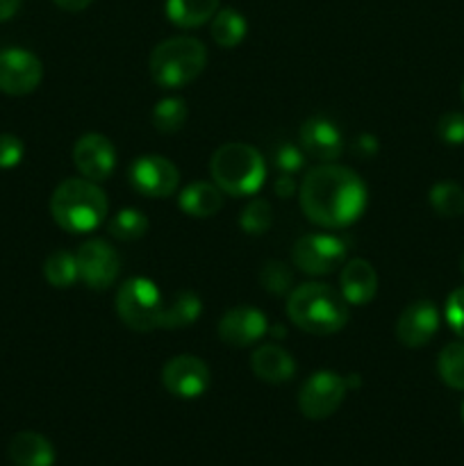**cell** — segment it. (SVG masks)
Listing matches in <instances>:
<instances>
[{
    "label": "cell",
    "instance_id": "6da1fadb",
    "mask_svg": "<svg viewBox=\"0 0 464 466\" xmlns=\"http://www.w3.org/2000/svg\"><path fill=\"white\" fill-rule=\"evenodd\" d=\"M367 185L348 167L321 164L305 173L298 187L300 209L317 226L337 230L358 221L367 208Z\"/></svg>",
    "mask_w": 464,
    "mask_h": 466
},
{
    "label": "cell",
    "instance_id": "7a4b0ae2",
    "mask_svg": "<svg viewBox=\"0 0 464 466\" xmlns=\"http://www.w3.org/2000/svg\"><path fill=\"white\" fill-rule=\"evenodd\" d=\"M287 314L296 328L309 335H335L348 323V303L332 287L308 282L289 294Z\"/></svg>",
    "mask_w": 464,
    "mask_h": 466
},
{
    "label": "cell",
    "instance_id": "3957f363",
    "mask_svg": "<svg viewBox=\"0 0 464 466\" xmlns=\"http://www.w3.org/2000/svg\"><path fill=\"white\" fill-rule=\"evenodd\" d=\"M50 214L62 230L86 235L103 226L107 217V198L98 182L71 177L64 180L50 196Z\"/></svg>",
    "mask_w": 464,
    "mask_h": 466
},
{
    "label": "cell",
    "instance_id": "277c9868",
    "mask_svg": "<svg viewBox=\"0 0 464 466\" xmlns=\"http://www.w3.org/2000/svg\"><path fill=\"white\" fill-rule=\"evenodd\" d=\"M209 173L223 194L253 196L262 189L267 164L257 148L241 141H230L214 150Z\"/></svg>",
    "mask_w": 464,
    "mask_h": 466
},
{
    "label": "cell",
    "instance_id": "5b68a950",
    "mask_svg": "<svg viewBox=\"0 0 464 466\" xmlns=\"http://www.w3.org/2000/svg\"><path fill=\"white\" fill-rule=\"evenodd\" d=\"M150 76L164 89H180L194 82L207 66V48L194 36H173L150 53Z\"/></svg>",
    "mask_w": 464,
    "mask_h": 466
},
{
    "label": "cell",
    "instance_id": "8992f818",
    "mask_svg": "<svg viewBox=\"0 0 464 466\" xmlns=\"http://www.w3.org/2000/svg\"><path fill=\"white\" fill-rule=\"evenodd\" d=\"M164 303L157 285L148 278H130L116 291V314L130 330L150 332L159 328Z\"/></svg>",
    "mask_w": 464,
    "mask_h": 466
},
{
    "label": "cell",
    "instance_id": "52a82bcc",
    "mask_svg": "<svg viewBox=\"0 0 464 466\" xmlns=\"http://www.w3.org/2000/svg\"><path fill=\"white\" fill-rule=\"evenodd\" d=\"M348 391V382L335 371H317L305 380L298 394V408L303 417L312 421L332 417L341 408Z\"/></svg>",
    "mask_w": 464,
    "mask_h": 466
},
{
    "label": "cell",
    "instance_id": "ba28073f",
    "mask_svg": "<svg viewBox=\"0 0 464 466\" xmlns=\"http://www.w3.org/2000/svg\"><path fill=\"white\" fill-rule=\"evenodd\" d=\"M346 259V244L330 235H305L291 248V262L308 276H328Z\"/></svg>",
    "mask_w": 464,
    "mask_h": 466
},
{
    "label": "cell",
    "instance_id": "9c48e42d",
    "mask_svg": "<svg viewBox=\"0 0 464 466\" xmlns=\"http://www.w3.org/2000/svg\"><path fill=\"white\" fill-rule=\"evenodd\" d=\"M162 385L176 399H200L212 385V373L196 355H176L164 364Z\"/></svg>",
    "mask_w": 464,
    "mask_h": 466
},
{
    "label": "cell",
    "instance_id": "30bf717a",
    "mask_svg": "<svg viewBox=\"0 0 464 466\" xmlns=\"http://www.w3.org/2000/svg\"><path fill=\"white\" fill-rule=\"evenodd\" d=\"M44 80V64L25 48L0 50V91L7 96H27Z\"/></svg>",
    "mask_w": 464,
    "mask_h": 466
},
{
    "label": "cell",
    "instance_id": "8fae6325",
    "mask_svg": "<svg viewBox=\"0 0 464 466\" xmlns=\"http://www.w3.org/2000/svg\"><path fill=\"white\" fill-rule=\"evenodd\" d=\"M77 276L91 289H107L121 273V258L112 244L103 239H89L76 255Z\"/></svg>",
    "mask_w": 464,
    "mask_h": 466
},
{
    "label": "cell",
    "instance_id": "7c38bea8",
    "mask_svg": "<svg viewBox=\"0 0 464 466\" xmlns=\"http://www.w3.org/2000/svg\"><path fill=\"white\" fill-rule=\"evenodd\" d=\"M130 182L146 198H168L176 194L180 171L162 155H144L132 162Z\"/></svg>",
    "mask_w": 464,
    "mask_h": 466
},
{
    "label": "cell",
    "instance_id": "4fadbf2b",
    "mask_svg": "<svg viewBox=\"0 0 464 466\" xmlns=\"http://www.w3.org/2000/svg\"><path fill=\"white\" fill-rule=\"evenodd\" d=\"M73 162L82 177L91 182H103L116 168V150L105 135L86 132L73 146Z\"/></svg>",
    "mask_w": 464,
    "mask_h": 466
},
{
    "label": "cell",
    "instance_id": "5bb4252c",
    "mask_svg": "<svg viewBox=\"0 0 464 466\" xmlns=\"http://www.w3.org/2000/svg\"><path fill=\"white\" fill-rule=\"evenodd\" d=\"M268 332V321L259 309L250 305H239V308L227 309L218 321V337L223 344L235 346V349H246L262 339Z\"/></svg>",
    "mask_w": 464,
    "mask_h": 466
},
{
    "label": "cell",
    "instance_id": "9a60e30c",
    "mask_svg": "<svg viewBox=\"0 0 464 466\" xmlns=\"http://www.w3.org/2000/svg\"><path fill=\"white\" fill-rule=\"evenodd\" d=\"M439 330V312L430 300L409 303L396 321V337L408 349H421Z\"/></svg>",
    "mask_w": 464,
    "mask_h": 466
},
{
    "label": "cell",
    "instance_id": "2e32d148",
    "mask_svg": "<svg viewBox=\"0 0 464 466\" xmlns=\"http://www.w3.org/2000/svg\"><path fill=\"white\" fill-rule=\"evenodd\" d=\"M300 146L312 159L330 164L344 153V137L341 130L328 118H308L300 126Z\"/></svg>",
    "mask_w": 464,
    "mask_h": 466
},
{
    "label": "cell",
    "instance_id": "e0dca14e",
    "mask_svg": "<svg viewBox=\"0 0 464 466\" xmlns=\"http://www.w3.org/2000/svg\"><path fill=\"white\" fill-rule=\"evenodd\" d=\"M378 291V273L367 259H350L341 268V296L348 305H368Z\"/></svg>",
    "mask_w": 464,
    "mask_h": 466
},
{
    "label": "cell",
    "instance_id": "ac0fdd59",
    "mask_svg": "<svg viewBox=\"0 0 464 466\" xmlns=\"http://www.w3.org/2000/svg\"><path fill=\"white\" fill-rule=\"evenodd\" d=\"M250 369L259 380L268 385H282L296 376L294 358L277 344L259 346L250 358Z\"/></svg>",
    "mask_w": 464,
    "mask_h": 466
},
{
    "label": "cell",
    "instance_id": "d6986e66",
    "mask_svg": "<svg viewBox=\"0 0 464 466\" xmlns=\"http://www.w3.org/2000/svg\"><path fill=\"white\" fill-rule=\"evenodd\" d=\"M9 460L16 466H53L55 449L39 432L23 431L9 441Z\"/></svg>",
    "mask_w": 464,
    "mask_h": 466
},
{
    "label": "cell",
    "instance_id": "ffe728a7",
    "mask_svg": "<svg viewBox=\"0 0 464 466\" xmlns=\"http://www.w3.org/2000/svg\"><path fill=\"white\" fill-rule=\"evenodd\" d=\"M182 212L194 218H209L221 212L223 191L214 182H191L177 198Z\"/></svg>",
    "mask_w": 464,
    "mask_h": 466
},
{
    "label": "cell",
    "instance_id": "44dd1931",
    "mask_svg": "<svg viewBox=\"0 0 464 466\" xmlns=\"http://www.w3.org/2000/svg\"><path fill=\"white\" fill-rule=\"evenodd\" d=\"M218 12V0H166V16L177 27H198L212 21Z\"/></svg>",
    "mask_w": 464,
    "mask_h": 466
},
{
    "label": "cell",
    "instance_id": "7402d4cb",
    "mask_svg": "<svg viewBox=\"0 0 464 466\" xmlns=\"http://www.w3.org/2000/svg\"><path fill=\"white\" fill-rule=\"evenodd\" d=\"M200 312H203V303H200L198 296L191 294V291H180L173 299V303L168 308H164L159 328H164V330L189 328L191 323L198 321Z\"/></svg>",
    "mask_w": 464,
    "mask_h": 466
},
{
    "label": "cell",
    "instance_id": "603a6c76",
    "mask_svg": "<svg viewBox=\"0 0 464 466\" xmlns=\"http://www.w3.org/2000/svg\"><path fill=\"white\" fill-rule=\"evenodd\" d=\"M248 23L237 9H221L212 18V39L221 48H235L244 41Z\"/></svg>",
    "mask_w": 464,
    "mask_h": 466
},
{
    "label": "cell",
    "instance_id": "cb8c5ba5",
    "mask_svg": "<svg viewBox=\"0 0 464 466\" xmlns=\"http://www.w3.org/2000/svg\"><path fill=\"white\" fill-rule=\"evenodd\" d=\"M437 371L446 387L464 391V341H453L441 349L437 358Z\"/></svg>",
    "mask_w": 464,
    "mask_h": 466
},
{
    "label": "cell",
    "instance_id": "d4e9b609",
    "mask_svg": "<svg viewBox=\"0 0 464 466\" xmlns=\"http://www.w3.org/2000/svg\"><path fill=\"white\" fill-rule=\"evenodd\" d=\"M187 116H189L187 103L182 98H177V96L162 98L153 107V126L155 130L164 132V135H173V132L182 130L187 123Z\"/></svg>",
    "mask_w": 464,
    "mask_h": 466
},
{
    "label": "cell",
    "instance_id": "484cf974",
    "mask_svg": "<svg viewBox=\"0 0 464 466\" xmlns=\"http://www.w3.org/2000/svg\"><path fill=\"white\" fill-rule=\"evenodd\" d=\"M44 276L57 289H66L73 282L80 280L77 276V259L68 250H55L45 258L44 262Z\"/></svg>",
    "mask_w": 464,
    "mask_h": 466
},
{
    "label": "cell",
    "instance_id": "4316f807",
    "mask_svg": "<svg viewBox=\"0 0 464 466\" xmlns=\"http://www.w3.org/2000/svg\"><path fill=\"white\" fill-rule=\"evenodd\" d=\"M148 226L150 223L144 212L135 208H126L118 214H114L112 221L107 223V230L118 241H136L148 232Z\"/></svg>",
    "mask_w": 464,
    "mask_h": 466
},
{
    "label": "cell",
    "instance_id": "83f0119b",
    "mask_svg": "<svg viewBox=\"0 0 464 466\" xmlns=\"http://www.w3.org/2000/svg\"><path fill=\"white\" fill-rule=\"evenodd\" d=\"M430 205L439 217L455 218L464 214V189L455 182H437L430 189Z\"/></svg>",
    "mask_w": 464,
    "mask_h": 466
},
{
    "label": "cell",
    "instance_id": "f1b7e54d",
    "mask_svg": "<svg viewBox=\"0 0 464 466\" xmlns=\"http://www.w3.org/2000/svg\"><path fill=\"white\" fill-rule=\"evenodd\" d=\"M273 223V209L268 205V200L264 198H253L248 205L244 208L239 217V226L246 235L259 237L271 228Z\"/></svg>",
    "mask_w": 464,
    "mask_h": 466
},
{
    "label": "cell",
    "instance_id": "f546056e",
    "mask_svg": "<svg viewBox=\"0 0 464 466\" xmlns=\"http://www.w3.org/2000/svg\"><path fill=\"white\" fill-rule=\"evenodd\" d=\"M259 282H262V287L267 291H271V294L276 296H282L287 294V291L291 289V271L287 268V264L282 262H267L262 267V273H259Z\"/></svg>",
    "mask_w": 464,
    "mask_h": 466
},
{
    "label": "cell",
    "instance_id": "4dcf8cb0",
    "mask_svg": "<svg viewBox=\"0 0 464 466\" xmlns=\"http://www.w3.org/2000/svg\"><path fill=\"white\" fill-rule=\"evenodd\" d=\"M437 137L449 146L464 144V114L462 112H446L437 121Z\"/></svg>",
    "mask_w": 464,
    "mask_h": 466
},
{
    "label": "cell",
    "instance_id": "1f68e13d",
    "mask_svg": "<svg viewBox=\"0 0 464 466\" xmlns=\"http://www.w3.org/2000/svg\"><path fill=\"white\" fill-rule=\"evenodd\" d=\"M273 164L280 168V173L294 176V173H298L303 168L305 157L300 153V148H296L294 144H280L273 150Z\"/></svg>",
    "mask_w": 464,
    "mask_h": 466
},
{
    "label": "cell",
    "instance_id": "d6a6232c",
    "mask_svg": "<svg viewBox=\"0 0 464 466\" xmlns=\"http://www.w3.org/2000/svg\"><path fill=\"white\" fill-rule=\"evenodd\" d=\"M25 146L16 135H0V168H14L23 162Z\"/></svg>",
    "mask_w": 464,
    "mask_h": 466
},
{
    "label": "cell",
    "instance_id": "836d02e7",
    "mask_svg": "<svg viewBox=\"0 0 464 466\" xmlns=\"http://www.w3.org/2000/svg\"><path fill=\"white\" fill-rule=\"evenodd\" d=\"M446 321L455 335L464 339V287L455 289L446 300Z\"/></svg>",
    "mask_w": 464,
    "mask_h": 466
},
{
    "label": "cell",
    "instance_id": "e575fe53",
    "mask_svg": "<svg viewBox=\"0 0 464 466\" xmlns=\"http://www.w3.org/2000/svg\"><path fill=\"white\" fill-rule=\"evenodd\" d=\"M378 150H380V144H378V139L373 135H359L353 141V153L364 159H371Z\"/></svg>",
    "mask_w": 464,
    "mask_h": 466
},
{
    "label": "cell",
    "instance_id": "d590c367",
    "mask_svg": "<svg viewBox=\"0 0 464 466\" xmlns=\"http://www.w3.org/2000/svg\"><path fill=\"white\" fill-rule=\"evenodd\" d=\"M273 191H276V196H280V198H289V196H294L296 194L294 177L282 173V176L276 180V185H273Z\"/></svg>",
    "mask_w": 464,
    "mask_h": 466
},
{
    "label": "cell",
    "instance_id": "8d00e7d4",
    "mask_svg": "<svg viewBox=\"0 0 464 466\" xmlns=\"http://www.w3.org/2000/svg\"><path fill=\"white\" fill-rule=\"evenodd\" d=\"M53 3L64 12H82V9L89 7L91 0H53Z\"/></svg>",
    "mask_w": 464,
    "mask_h": 466
},
{
    "label": "cell",
    "instance_id": "74e56055",
    "mask_svg": "<svg viewBox=\"0 0 464 466\" xmlns=\"http://www.w3.org/2000/svg\"><path fill=\"white\" fill-rule=\"evenodd\" d=\"M21 7V0H0V23L12 18Z\"/></svg>",
    "mask_w": 464,
    "mask_h": 466
},
{
    "label": "cell",
    "instance_id": "f35d334b",
    "mask_svg": "<svg viewBox=\"0 0 464 466\" xmlns=\"http://www.w3.org/2000/svg\"><path fill=\"white\" fill-rule=\"evenodd\" d=\"M462 273H464V259H462Z\"/></svg>",
    "mask_w": 464,
    "mask_h": 466
},
{
    "label": "cell",
    "instance_id": "ab89813d",
    "mask_svg": "<svg viewBox=\"0 0 464 466\" xmlns=\"http://www.w3.org/2000/svg\"><path fill=\"white\" fill-rule=\"evenodd\" d=\"M462 98H464V85H462Z\"/></svg>",
    "mask_w": 464,
    "mask_h": 466
},
{
    "label": "cell",
    "instance_id": "60d3db41",
    "mask_svg": "<svg viewBox=\"0 0 464 466\" xmlns=\"http://www.w3.org/2000/svg\"><path fill=\"white\" fill-rule=\"evenodd\" d=\"M462 417H464V408H462Z\"/></svg>",
    "mask_w": 464,
    "mask_h": 466
}]
</instances>
